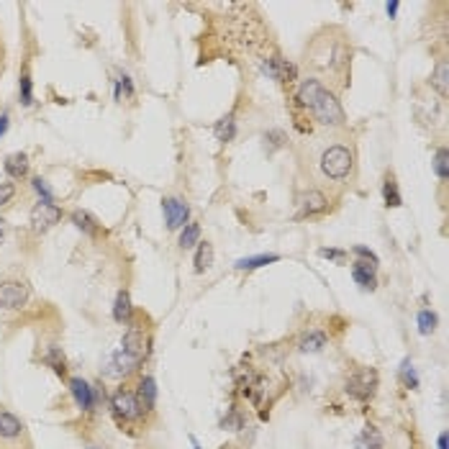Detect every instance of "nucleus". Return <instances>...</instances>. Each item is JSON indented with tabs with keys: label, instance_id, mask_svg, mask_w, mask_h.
Here are the masks:
<instances>
[{
	"label": "nucleus",
	"instance_id": "6",
	"mask_svg": "<svg viewBox=\"0 0 449 449\" xmlns=\"http://www.w3.org/2000/svg\"><path fill=\"white\" fill-rule=\"evenodd\" d=\"M377 388H380V375L375 367H355L344 380L347 396L357 403H370L377 396Z\"/></svg>",
	"mask_w": 449,
	"mask_h": 449
},
{
	"label": "nucleus",
	"instance_id": "7",
	"mask_svg": "<svg viewBox=\"0 0 449 449\" xmlns=\"http://www.w3.org/2000/svg\"><path fill=\"white\" fill-rule=\"evenodd\" d=\"M149 347H152V336H149V328L139 321V318H131V323H126V331L121 336V352L128 355L136 362H144L149 355Z\"/></svg>",
	"mask_w": 449,
	"mask_h": 449
},
{
	"label": "nucleus",
	"instance_id": "5",
	"mask_svg": "<svg viewBox=\"0 0 449 449\" xmlns=\"http://www.w3.org/2000/svg\"><path fill=\"white\" fill-rule=\"evenodd\" d=\"M0 449H34L26 423L6 406H0Z\"/></svg>",
	"mask_w": 449,
	"mask_h": 449
},
{
	"label": "nucleus",
	"instance_id": "27",
	"mask_svg": "<svg viewBox=\"0 0 449 449\" xmlns=\"http://www.w3.org/2000/svg\"><path fill=\"white\" fill-rule=\"evenodd\" d=\"M198 242H201V223L188 221L180 228V239H177V244H180V249H193V247H198Z\"/></svg>",
	"mask_w": 449,
	"mask_h": 449
},
{
	"label": "nucleus",
	"instance_id": "34",
	"mask_svg": "<svg viewBox=\"0 0 449 449\" xmlns=\"http://www.w3.org/2000/svg\"><path fill=\"white\" fill-rule=\"evenodd\" d=\"M31 188H34V193L39 195V201L54 203V190L44 177H34V180H31Z\"/></svg>",
	"mask_w": 449,
	"mask_h": 449
},
{
	"label": "nucleus",
	"instance_id": "38",
	"mask_svg": "<svg viewBox=\"0 0 449 449\" xmlns=\"http://www.w3.org/2000/svg\"><path fill=\"white\" fill-rule=\"evenodd\" d=\"M265 141H270V149H282L288 144V136H285V131L275 128V131H267V134H265Z\"/></svg>",
	"mask_w": 449,
	"mask_h": 449
},
{
	"label": "nucleus",
	"instance_id": "26",
	"mask_svg": "<svg viewBox=\"0 0 449 449\" xmlns=\"http://www.w3.org/2000/svg\"><path fill=\"white\" fill-rule=\"evenodd\" d=\"M193 265H195V272H206V270H211V265H214V244L203 242L201 239L198 247H195Z\"/></svg>",
	"mask_w": 449,
	"mask_h": 449
},
{
	"label": "nucleus",
	"instance_id": "24",
	"mask_svg": "<svg viewBox=\"0 0 449 449\" xmlns=\"http://www.w3.org/2000/svg\"><path fill=\"white\" fill-rule=\"evenodd\" d=\"M214 136L221 141V144H228V141H234V136H236V116L234 113L221 116V118L214 123Z\"/></svg>",
	"mask_w": 449,
	"mask_h": 449
},
{
	"label": "nucleus",
	"instance_id": "21",
	"mask_svg": "<svg viewBox=\"0 0 449 449\" xmlns=\"http://www.w3.org/2000/svg\"><path fill=\"white\" fill-rule=\"evenodd\" d=\"M355 449H385V436L375 426H365L355 439Z\"/></svg>",
	"mask_w": 449,
	"mask_h": 449
},
{
	"label": "nucleus",
	"instance_id": "22",
	"mask_svg": "<svg viewBox=\"0 0 449 449\" xmlns=\"http://www.w3.org/2000/svg\"><path fill=\"white\" fill-rule=\"evenodd\" d=\"M382 201H385L388 208L403 206V195H401V188H398V180L393 172H388L385 177H382Z\"/></svg>",
	"mask_w": 449,
	"mask_h": 449
},
{
	"label": "nucleus",
	"instance_id": "16",
	"mask_svg": "<svg viewBox=\"0 0 449 449\" xmlns=\"http://www.w3.org/2000/svg\"><path fill=\"white\" fill-rule=\"evenodd\" d=\"M28 170H31V162H28L26 152H13V155H8L6 162H3V172H6L13 182L26 180Z\"/></svg>",
	"mask_w": 449,
	"mask_h": 449
},
{
	"label": "nucleus",
	"instance_id": "41",
	"mask_svg": "<svg viewBox=\"0 0 449 449\" xmlns=\"http://www.w3.org/2000/svg\"><path fill=\"white\" fill-rule=\"evenodd\" d=\"M6 236H8V221L0 216V244L6 242Z\"/></svg>",
	"mask_w": 449,
	"mask_h": 449
},
{
	"label": "nucleus",
	"instance_id": "30",
	"mask_svg": "<svg viewBox=\"0 0 449 449\" xmlns=\"http://www.w3.org/2000/svg\"><path fill=\"white\" fill-rule=\"evenodd\" d=\"M18 101L21 106H34V80H31V74L28 70H23L18 77Z\"/></svg>",
	"mask_w": 449,
	"mask_h": 449
},
{
	"label": "nucleus",
	"instance_id": "20",
	"mask_svg": "<svg viewBox=\"0 0 449 449\" xmlns=\"http://www.w3.org/2000/svg\"><path fill=\"white\" fill-rule=\"evenodd\" d=\"M44 365L47 367H52L54 372L60 377H65L67 380V357H65V352H62V347H57V344H52V347L44 349Z\"/></svg>",
	"mask_w": 449,
	"mask_h": 449
},
{
	"label": "nucleus",
	"instance_id": "17",
	"mask_svg": "<svg viewBox=\"0 0 449 449\" xmlns=\"http://www.w3.org/2000/svg\"><path fill=\"white\" fill-rule=\"evenodd\" d=\"M352 277H355V282L362 290H375L377 288V265L355 260L352 262Z\"/></svg>",
	"mask_w": 449,
	"mask_h": 449
},
{
	"label": "nucleus",
	"instance_id": "10",
	"mask_svg": "<svg viewBox=\"0 0 449 449\" xmlns=\"http://www.w3.org/2000/svg\"><path fill=\"white\" fill-rule=\"evenodd\" d=\"M62 208L57 203H47V201H39L34 208H31V214H28V223L34 228L36 234H44L49 228H54L57 223L62 221Z\"/></svg>",
	"mask_w": 449,
	"mask_h": 449
},
{
	"label": "nucleus",
	"instance_id": "19",
	"mask_svg": "<svg viewBox=\"0 0 449 449\" xmlns=\"http://www.w3.org/2000/svg\"><path fill=\"white\" fill-rule=\"evenodd\" d=\"M70 221L74 223V228L77 231H82L85 236H98L101 234V221L95 218L90 211H85V208H77V211H72L70 214Z\"/></svg>",
	"mask_w": 449,
	"mask_h": 449
},
{
	"label": "nucleus",
	"instance_id": "18",
	"mask_svg": "<svg viewBox=\"0 0 449 449\" xmlns=\"http://www.w3.org/2000/svg\"><path fill=\"white\" fill-rule=\"evenodd\" d=\"M111 316H113V321L121 323V326L131 323V318H134L136 314H134V303H131V293H128V290H118V293H116Z\"/></svg>",
	"mask_w": 449,
	"mask_h": 449
},
{
	"label": "nucleus",
	"instance_id": "13",
	"mask_svg": "<svg viewBox=\"0 0 449 449\" xmlns=\"http://www.w3.org/2000/svg\"><path fill=\"white\" fill-rule=\"evenodd\" d=\"M326 347H328V336L321 328H306V331L298 336V342H295V349H298L301 355H321Z\"/></svg>",
	"mask_w": 449,
	"mask_h": 449
},
{
	"label": "nucleus",
	"instance_id": "14",
	"mask_svg": "<svg viewBox=\"0 0 449 449\" xmlns=\"http://www.w3.org/2000/svg\"><path fill=\"white\" fill-rule=\"evenodd\" d=\"M265 72L277 82H295L298 80V67H295L290 60L280 57V54H272V57H270L267 65H265Z\"/></svg>",
	"mask_w": 449,
	"mask_h": 449
},
{
	"label": "nucleus",
	"instance_id": "2",
	"mask_svg": "<svg viewBox=\"0 0 449 449\" xmlns=\"http://www.w3.org/2000/svg\"><path fill=\"white\" fill-rule=\"evenodd\" d=\"M293 101L295 106L306 111V116L316 126L328 128V131L347 126V113H344L336 93L318 77H306V80L298 82Z\"/></svg>",
	"mask_w": 449,
	"mask_h": 449
},
{
	"label": "nucleus",
	"instance_id": "39",
	"mask_svg": "<svg viewBox=\"0 0 449 449\" xmlns=\"http://www.w3.org/2000/svg\"><path fill=\"white\" fill-rule=\"evenodd\" d=\"M8 126H11V113H8V111H3V113H0V139L6 136Z\"/></svg>",
	"mask_w": 449,
	"mask_h": 449
},
{
	"label": "nucleus",
	"instance_id": "4",
	"mask_svg": "<svg viewBox=\"0 0 449 449\" xmlns=\"http://www.w3.org/2000/svg\"><path fill=\"white\" fill-rule=\"evenodd\" d=\"M108 411H111V416L116 418L118 426H136V423H141L147 418L136 393L131 388H126V385H118L108 396Z\"/></svg>",
	"mask_w": 449,
	"mask_h": 449
},
{
	"label": "nucleus",
	"instance_id": "36",
	"mask_svg": "<svg viewBox=\"0 0 449 449\" xmlns=\"http://www.w3.org/2000/svg\"><path fill=\"white\" fill-rule=\"evenodd\" d=\"M352 255H355L357 260L370 262V265H380V257H377L370 247H362V244H357V247H352Z\"/></svg>",
	"mask_w": 449,
	"mask_h": 449
},
{
	"label": "nucleus",
	"instance_id": "8",
	"mask_svg": "<svg viewBox=\"0 0 449 449\" xmlns=\"http://www.w3.org/2000/svg\"><path fill=\"white\" fill-rule=\"evenodd\" d=\"M67 390H70V396H72L74 406H77L82 414H93V411L106 401V393H103L98 385L87 382L85 377H77V375L67 377Z\"/></svg>",
	"mask_w": 449,
	"mask_h": 449
},
{
	"label": "nucleus",
	"instance_id": "12",
	"mask_svg": "<svg viewBox=\"0 0 449 449\" xmlns=\"http://www.w3.org/2000/svg\"><path fill=\"white\" fill-rule=\"evenodd\" d=\"M326 208H328V195L318 188H309L298 198V214H295V218H311V216L323 214Z\"/></svg>",
	"mask_w": 449,
	"mask_h": 449
},
{
	"label": "nucleus",
	"instance_id": "33",
	"mask_svg": "<svg viewBox=\"0 0 449 449\" xmlns=\"http://www.w3.org/2000/svg\"><path fill=\"white\" fill-rule=\"evenodd\" d=\"M244 416L239 414V409H228L226 416L221 418V429H228V431H242L244 429Z\"/></svg>",
	"mask_w": 449,
	"mask_h": 449
},
{
	"label": "nucleus",
	"instance_id": "3",
	"mask_svg": "<svg viewBox=\"0 0 449 449\" xmlns=\"http://www.w3.org/2000/svg\"><path fill=\"white\" fill-rule=\"evenodd\" d=\"M318 141L321 144H318L314 162H311L316 177L321 182H328V185H344V182L352 180L357 170L355 147L339 139V136H328V139Z\"/></svg>",
	"mask_w": 449,
	"mask_h": 449
},
{
	"label": "nucleus",
	"instance_id": "23",
	"mask_svg": "<svg viewBox=\"0 0 449 449\" xmlns=\"http://www.w3.org/2000/svg\"><path fill=\"white\" fill-rule=\"evenodd\" d=\"M431 87H434L436 93L442 95L444 101L449 98V62L444 60V57L436 62L434 72H431Z\"/></svg>",
	"mask_w": 449,
	"mask_h": 449
},
{
	"label": "nucleus",
	"instance_id": "42",
	"mask_svg": "<svg viewBox=\"0 0 449 449\" xmlns=\"http://www.w3.org/2000/svg\"><path fill=\"white\" fill-rule=\"evenodd\" d=\"M436 447L447 449V431H442V434H439V439H436Z\"/></svg>",
	"mask_w": 449,
	"mask_h": 449
},
{
	"label": "nucleus",
	"instance_id": "43",
	"mask_svg": "<svg viewBox=\"0 0 449 449\" xmlns=\"http://www.w3.org/2000/svg\"><path fill=\"white\" fill-rule=\"evenodd\" d=\"M190 444H193V449H203L201 444H198V439H195V436H190Z\"/></svg>",
	"mask_w": 449,
	"mask_h": 449
},
{
	"label": "nucleus",
	"instance_id": "35",
	"mask_svg": "<svg viewBox=\"0 0 449 449\" xmlns=\"http://www.w3.org/2000/svg\"><path fill=\"white\" fill-rule=\"evenodd\" d=\"M318 257L336 262V265H344V262L349 260V252H344V249H334V247H321L318 249Z\"/></svg>",
	"mask_w": 449,
	"mask_h": 449
},
{
	"label": "nucleus",
	"instance_id": "9",
	"mask_svg": "<svg viewBox=\"0 0 449 449\" xmlns=\"http://www.w3.org/2000/svg\"><path fill=\"white\" fill-rule=\"evenodd\" d=\"M31 301V288L23 280H0V311H21Z\"/></svg>",
	"mask_w": 449,
	"mask_h": 449
},
{
	"label": "nucleus",
	"instance_id": "44",
	"mask_svg": "<svg viewBox=\"0 0 449 449\" xmlns=\"http://www.w3.org/2000/svg\"><path fill=\"white\" fill-rule=\"evenodd\" d=\"M85 449H101V447H93V444H90V447H85Z\"/></svg>",
	"mask_w": 449,
	"mask_h": 449
},
{
	"label": "nucleus",
	"instance_id": "11",
	"mask_svg": "<svg viewBox=\"0 0 449 449\" xmlns=\"http://www.w3.org/2000/svg\"><path fill=\"white\" fill-rule=\"evenodd\" d=\"M162 214L170 231H180L190 221V206L185 203V198H177V195H170L162 201Z\"/></svg>",
	"mask_w": 449,
	"mask_h": 449
},
{
	"label": "nucleus",
	"instance_id": "40",
	"mask_svg": "<svg viewBox=\"0 0 449 449\" xmlns=\"http://www.w3.org/2000/svg\"><path fill=\"white\" fill-rule=\"evenodd\" d=\"M398 8H401V3H398V0H390V3H385V13H388V18H396Z\"/></svg>",
	"mask_w": 449,
	"mask_h": 449
},
{
	"label": "nucleus",
	"instance_id": "29",
	"mask_svg": "<svg viewBox=\"0 0 449 449\" xmlns=\"http://www.w3.org/2000/svg\"><path fill=\"white\" fill-rule=\"evenodd\" d=\"M416 326H418V334H423V336L434 334L436 326H439V316H436L431 309H421L418 314H416Z\"/></svg>",
	"mask_w": 449,
	"mask_h": 449
},
{
	"label": "nucleus",
	"instance_id": "31",
	"mask_svg": "<svg viewBox=\"0 0 449 449\" xmlns=\"http://www.w3.org/2000/svg\"><path fill=\"white\" fill-rule=\"evenodd\" d=\"M431 167H434V172H436V177L442 182H447L449 180V152H447V147H439L434 152V160H431Z\"/></svg>",
	"mask_w": 449,
	"mask_h": 449
},
{
	"label": "nucleus",
	"instance_id": "28",
	"mask_svg": "<svg viewBox=\"0 0 449 449\" xmlns=\"http://www.w3.org/2000/svg\"><path fill=\"white\" fill-rule=\"evenodd\" d=\"M113 93H116V101H131L136 95V87H134V80L128 77L126 72H118V77L113 80Z\"/></svg>",
	"mask_w": 449,
	"mask_h": 449
},
{
	"label": "nucleus",
	"instance_id": "1",
	"mask_svg": "<svg viewBox=\"0 0 449 449\" xmlns=\"http://www.w3.org/2000/svg\"><path fill=\"white\" fill-rule=\"evenodd\" d=\"M306 65L318 74L347 85L349 65H352V47L339 28H326L316 34L306 49Z\"/></svg>",
	"mask_w": 449,
	"mask_h": 449
},
{
	"label": "nucleus",
	"instance_id": "37",
	"mask_svg": "<svg viewBox=\"0 0 449 449\" xmlns=\"http://www.w3.org/2000/svg\"><path fill=\"white\" fill-rule=\"evenodd\" d=\"M16 198V182L13 180H6L0 182V208L8 206V203Z\"/></svg>",
	"mask_w": 449,
	"mask_h": 449
},
{
	"label": "nucleus",
	"instance_id": "25",
	"mask_svg": "<svg viewBox=\"0 0 449 449\" xmlns=\"http://www.w3.org/2000/svg\"><path fill=\"white\" fill-rule=\"evenodd\" d=\"M282 257L280 255H252V257H242V260H236L234 267L236 270H247V272H252V270H260V267H267V265H275V262H280Z\"/></svg>",
	"mask_w": 449,
	"mask_h": 449
},
{
	"label": "nucleus",
	"instance_id": "15",
	"mask_svg": "<svg viewBox=\"0 0 449 449\" xmlns=\"http://www.w3.org/2000/svg\"><path fill=\"white\" fill-rule=\"evenodd\" d=\"M136 398H139L141 409L144 414H155L157 411V396H160V390H157V380L152 375H141L139 382H136Z\"/></svg>",
	"mask_w": 449,
	"mask_h": 449
},
{
	"label": "nucleus",
	"instance_id": "32",
	"mask_svg": "<svg viewBox=\"0 0 449 449\" xmlns=\"http://www.w3.org/2000/svg\"><path fill=\"white\" fill-rule=\"evenodd\" d=\"M398 375H401V382L406 385L409 390H416L418 388V372H416V367H414V362H411V357H406L401 362V370H398Z\"/></svg>",
	"mask_w": 449,
	"mask_h": 449
}]
</instances>
